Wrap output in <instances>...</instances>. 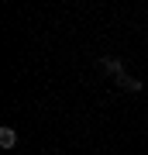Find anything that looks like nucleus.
<instances>
[{
    "instance_id": "1",
    "label": "nucleus",
    "mask_w": 148,
    "mask_h": 155,
    "mask_svg": "<svg viewBox=\"0 0 148 155\" xmlns=\"http://www.w3.org/2000/svg\"><path fill=\"white\" fill-rule=\"evenodd\" d=\"M0 145H4V148L17 145V131H14V127H0Z\"/></svg>"
}]
</instances>
